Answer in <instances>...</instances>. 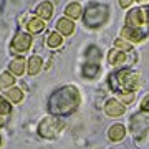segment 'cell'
Instances as JSON below:
<instances>
[{"mask_svg": "<svg viewBox=\"0 0 149 149\" xmlns=\"http://www.w3.org/2000/svg\"><path fill=\"white\" fill-rule=\"evenodd\" d=\"M65 128V123L58 119L56 116H50L42 119V123L38 124V136L45 139H55Z\"/></svg>", "mask_w": 149, "mask_h": 149, "instance_id": "52a82bcc", "label": "cell"}, {"mask_svg": "<svg viewBox=\"0 0 149 149\" xmlns=\"http://www.w3.org/2000/svg\"><path fill=\"white\" fill-rule=\"evenodd\" d=\"M108 17H109V7L106 3L93 2L86 7L85 13H83V23L88 28H100L106 23Z\"/></svg>", "mask_w": 149, "mask_h": 149, "instance_id": "277c9868", "label": "cell"}, {"mask_svg": "<svg viewBox=\"0 0 149 149\" xmlns=\"http://www.w3.org/2000/svg\"><path fill=\"white\" fill-rule=\"evenodd\" d=\"M139 109L143 113H149V93L144 96L143 100H141V104H139Z\"/></svg>", "mask_w": 149, "mask_h": 149, "instance_id": "cb8c5ba5", "label": "cell"}, {"mask_svg": "<svg viewBox=\"0 0 149 149\" xmlns=\"http://www.w3.org/2000/svg\"><path fill=\"white\" fill-rule=\"evenodd\" d=\"M42 66H43V60H42V56H38V55H32V56L27 60V71H28V74H32V76L40 73Z\"/></svg>", "mask_w": 149, "mask_h": 149, "instance_id": "5bb4252c", "label": "cell"}, {"mask_svg": "<svg viewBox=\"0 0 149 149\" xmlns=\"http://www.w3.org/2000/svg\"><path fill=\"white\" fill-rule=\"evenodd\" d=\"M118 100L126 106V104H131V103H134V100H136V93H129V95H119L118 96Z\"/></svg>", "mask_w": 149, "mask_h": 149, "instance_id": "603a6c76", "label": "cell"}, {"mask_svg": "<svg viewBox=\"0 0 149 149\" xmlns=\"http://www.w3.org/2000/svg\"><path fill=\"white\" fill-rule=\"evenodd\" d=\"M65 15L70 20L80 18L81 17V3H78V2H70L68 5L65 7Z\"/></svg>", "mask_w": 149, "mask_h": 149, "instance_id": "2e32d148", "label": "cell"}, {"mask_svg": "<svg viewBox=\"0 0 149 149\" xmlns=\"http://www.w3.org/2000/svg\"><path fill=\"white\" fill-rule=\"evenodd\" d=\"M10 47L15 53H25L28 48L32 47V35L30 33H23V32L17 33L13 37V40H12Z\"/></svg>", "mask_w": 149, "mask_h": 149, "instance_id": "9c48e42d", "label": "cell"}, {"mask_svg": "<svg viewBox=\"0 0 149 149\" xmlns=\"http://www.w3.org/2000/svg\"><path fill=\"white\" fill-rule=\"evenodd\" d=\"M104 113H106L108 116L111 118H118L121 116V114H124V111H126V106L123 104L118 98H111V100H108L106 103H104Z\"/></svg>", "mask_w": 149, "mask_h": 149, "instance_id": "30bf717a", "label": "cell"}, {"mask_svg": "<svg viewBox=\"0 0 149 149\" xmlns=\"http://www.w3.org/2000/svg\"><path fill=\"white\" fill-rule=\"evenodd\" d=\"M108 83H109V88L118 93V96L129 95V93H136L141 88L139 86L141 85V76L133 68H123L109 74Z\"/></svg>", "mask_w": 149, "mask_h": 149, "instance_id": "7a4b0ae2", "label": "cell"}, {"mask_svg": "<svg viewBox=\"0 0 149 149\" xmlns=\"http://www.w3.org/2000/svg\"><path fill=\"white\" fill-rule=\"evenodd\" d=\"M124 136H126V126L121 124V123H116L108 129V139L111 143H119V141L124 139Z\"/></svg>", "mask_w": 149, "mask_h": 149, "instance_id": "7c38bea8", "label": "cell"}, {"mask_svg": "<svg viewBox=\"0 0 149 149\" xmlns=\"http://www.w3.org/2000/svg\"><path fill=\"white\" fill-rule=\"evenodd\" d=\"M138 60L136 52H123L118 48H113L108 52V61L113 66H119V68H131Z\"/></svg>", "mask_w": 149, "mask_h": 149, "instance_id": "ba28073f", "label": "cell"}, {"mask_svg": "<svg viewBox=\"0 0 149 149\" xmlns=\"http://www.w3.org/2000/svg\"><path fill=\"white\" fill-rule=\"evenodd\" d=\"M101 70V50L96 45H90L85 52V63L81 73L85 78H95Z\"/></svg>", "mask_w": 149, "mask_h": 149, "instance_id": "5b68a950", "label": "cell"}, {"mask_svg": "<svg viewBox=\"0 0 149 149\" xmlns=\"http://www.w3.org/2000/svg\"><path fill=\"white\" fill-rule=\"evenodd\" d=\"M43 28H45V20L38 18V17H32L27 22V30L30 33H40L43 32Z\"/></svg>", "mask_w": 149, "mask_h": 149, "instance_id": "ac0fdd59", "label": "cell"}, {"mask_svg": "<svg viewBox=\"0 0 149 149\" xmlns=\"http://www.w3.org/2000/svg\"><path fill=\"white\" fill-rule=\"evenodd\" d=\"M47 45H48V48H60L63 45V37L58 32H52L47 38Z\"/></svg>", "mask_w": 149, "mask_h": 149, "instance_id": "d6986e66", "label": "cell"}, {"mask_svg": "<svg viewBox=\"0 0 149 149\" xmlns=\"http://www.w3.org/2000/svg\"><path fill=\"white\" fill-rule=\"evenodd\" d=\"M0 144H2V138H0Z\"/></svg>", "mask_w": 149, "mask_h": 149, "instance_id": "4316f807", "label": "cell"}, {"mask_svg": "<svg viewBox=\"0 0 149 149\" xmlns=\"http://www.w3.org/2000/svg\"><path fill=\"white\" fill-rule=\"evenodd\" d=\"M15 86V76L12 73H2L0 74V91H8Z\"/></svg>", "mask_w": 149, "mask_h": 149, "instance_id": "e0dca14e", "label": "cell"}, {"mask_svg": "<svg viewBox=\"0 0 149 149\" xmlns=\"http://www.w3.org/2000/svg\"><path fill=\"white\" fill-rule=\"evenodd\" d=\"M124 28L149 35V5L131 8L124 17Z\"/></svg>", "mask_w": 149, "mask_h": 149, "instance_id": "3957f363", "label": "cell"}, {"mask_svg": "<svg viewBox=\"0 0 149 149\" xmlns=\"http://www.w3.org/2000/svg\"><path fill=\"white\" fill-rule=\"evenodd\" d=\"M7 100H10L12 103H22V100H23V91L20 90V88H12V90L7 91Z\"/></svg>", "mask_w": 149, "mask_h": 149, "instance_id": "ffe728a7", "label": "cell"}, {"mask_svg": "<svg viewBox=\"0 0 149 149\" xmlns=\"http://www.w3.org/2000/svg\"><path fill=\"white\" fill-rule=\"evenodd\" d=\"M8 70H10V73L13 74V76H22V74L25 73V70H27V61H25V58H23V56L13 58L10 61Z\"/></svg>", "mask_w": 149, "mask_h": 149, "instance_id": "4fadbf2b", "label": "cell"}, {"mask_svg": "<svg viewBox=\"0 0 149 149\" xmlns=\"http://www.w3.org/2000/svg\"><path fill=\"white\" fill-rule=\"evenodd\" d=\"M119 5H123V7L133 5V0H126V2H124V0H121V2H119Z\"/></svg>", "mask_w": 149, "mask_h": 149, "instance_id": "d4e9b609", "label": "cell"}, {"mask_svg": "<svg viewBox=\"0 0 149 149\" xmlns=\"http://www.w3.org/2000/svg\"><path fill=\"white\" fill-rule=\"evenodd\" d=\"M10 113H12V106H10V103L7 101L5 98H2V96H0V118L8 116Z\"/></svg>", "mask_w": 149, "mask_h": 149, "instance_id": "7402d4cb", "label": "cell"}, {"mask_svg": "<svg viewBox=\"0 0 149 149\" xmlns=\"http://www.w3.org/2000/svg\"><path fill=\"white\" fill-rule=\"evenodd\" d=\"M114 48H118V50H123V52H134L133 43L126 42V40H123V38H118L116 42H114Z\"/></svg>", "mask_w": 149, "mask_h": 149, "instance_id": "44dd1931", "label": "cell"}, {"mask_svg": "<svg viewBox=\"0 0 149 149\" xmlns=\"http://www.w3.org/2000/svg\"><path fill=\"white\" fill-rule=\"evenodd\" d=\"M80 100V91L76 90V86H61L58 90H55L48 98V113L56 118L68 116L78 108Z\"/></svg>", "mask_w": 149, "mask_h": 149, "instance_id": "6da1fadb", "label": "cell"}, {"mask_svg": "<svg viewBox=\"0 0 149 149\" xmlns=\"http://www.w3.org/2000/svg\"><path fill=\"white\" fill-rule=\"evenodd\" d=\"M56 30L61 37H70L74 32V22L66 18V17H61L56 20Z\"/></svg>", "mask_w": 149, "mask_h": 149, "instance_id": "8fae6325", "label": "cell"}, {"mask_svg": "<svg viewBox=\"0 0 149 149\" xmlns=\"http://www.w3.org/2000/svg\"><path fill=\"white\" fill-rule=\"evenodd\" d=\"M38 18H42V20H48L50 17L53 15V3L52 2H40L37 7V10H35Z\"/></svg>", "mask_w": 149, "mask_h": 149, "instance_id": "9a60e30c", "label": "cell"}, {"mask_svg": "<svg viewBox=\"0 0 149 149\" xmlns=\"http://www.w3.org/2000/svg\"><path fill=\"white\" fill-rule=\"evenodd\" d=\"M129 129L136 141H143L149 133V113L139 111L133 114L129 119Z\"/></svg>", "mask_w": 149, "mask_h": 149, "instance_id": "8992f818", "label": "cell"}, {"mask_svg": "<svg viewBox=\"0 0 149 149\" xmlns=\"http://www.w3.org/2000/svg\"><path fill=\"white\" fill-rule=\"evenodd\" d=\"M3 124H5V119H3V118H0V128H2Z\"/></svg>", "mask_w": 149, "mask_h": 149, "instance_id": "484cf974", "label": "cell"}]
</instances>
